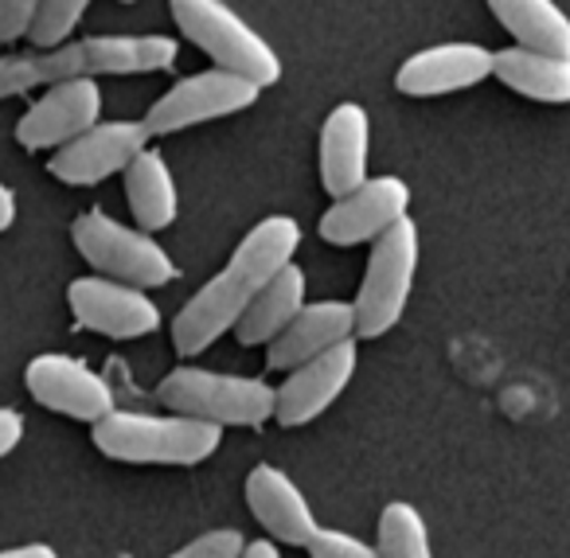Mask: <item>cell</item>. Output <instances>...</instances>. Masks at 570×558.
Listing matches in <instances>:
<instances>
[{"label":"cell","mask_w":570,"mask_h":558,"mask_svg":"<svg viewBox=\"0 0 570 558\" xmlns=\"http://www.w3.org/2000/svg\"><path fill=\"white\" fill-rule=\"evenodd\" d=\"M297 246H302V223L294 215H266L246 231V238L235 246L227 266L204 282L188 297V305L176 313L173 321V344L184 355H199L223 336L235 332L250 301L274 274H282L294 262Z\"/></svg>","instance_id":"cell-1"},{"label":"cell","mask_w":570,"mask_h":558,"mask_svg":"<svg viewBox=\"0 0 570 558\" xmlns=\"http://www.w3.org/2000/svg\"><path fill=\"white\" fill-rule=\"evenodd\" d=\"M180 43L168 36H90V40L56 43V48L0 56V98L28 95L36 87H56L79 75H153L168 71Z\"/></svg>","instance_id":"cell-2"},{"label":"cell","mask_w":570,"mask_h":558,"mask_svg":"<svg viewBox=\"0 0 570 558\" xmlns=\"http://www.w3.org/2000/svg\"><path fill=\"white\" fill-rule=\"evenodd\" d=\"M95 446L126 464H199L223 446V425L191 414L110 410L95 422Z\"/></svg>","instance_id":"cell-3"},{"label":"cell","mask_w":570,"mask_h":558,"mask_svg":"<svg viewBox=\"0 0 570 558\" xmlns=\"http://www.w3.org/2000/svg\"><path fill=\"white\" fill-rule=\"evenodd\" d=\"M157 399L176 414L204 418L215 425H266L277 410V391L254 375L207 368H176L160 379Z\"/></svg>","instance_id":"cell-4"},{"label":"cell","mask_w":570,"mask_h":558,"mask_svg":"<svg viewBox=\"0 0 570 558\" xmlns=\"http://www.w3.org/2000/svg\"><path fill=\"white\" fill-rule=\"evenodd\" d=\"M168 9H173L184 40H191L204 56H212L215 67L246 75L262 90L282 79V56L230 4H223V0H168Z\"/></svg>","instance_id":"cell-5"},{"label":"cell","mask_w":570,"mask_h":558,"mask_svg":"<svg viewBox=\"0 0 570 558\" xmlns=\"http://www.w3.org/2000/svg\"><path fill=\"white\" fill-rule=\"evenodd\" d=\"M414 277H419V223L411 215L387 227L372 243L364 282L356 293V336H387L406 313Z\"/></svg>","instance_id":"cell-6"},{"label":"cell","mask_w":570,"mask_h":558,"mask_svg":"<svg viewBox=\"0 0 570 558\" xmlns=\"http://www.w3.org/2000/svg\"><path fill=\"white\" fill-rule=\"evenodd\" d=\"M75 251L106 277H121L141 290H160L176 277V262L157 235L145 227H126L102 207H90L71 223Z\"/></svg>","instance_id":"cell-7"},{"label":"cell","mask_w":570,"mask_h":558,"mask_svg":"<svg viewBox=\"0 0 570 558\" xmlns=\"http://www.w3.org/2000/svg\"><path fill=\"white\" fill-rule=\"evenodd\" d=\"M262 87L254 79L227 67H212V71H196L188 79L173 82L157 102L149 106L145 121H149L153 137L160 134H184L204 121H219L230 114H243L258 102Z\"/></svg>","instance_id":"cell-8"},{"label":"cell","mask_w":570,"mask_h":558,"mask_svg":"<svg viewBox=\"0 0 570 558\" xmlns=\"http://www.w3.org/2000/svg\"><path fill=\"white\" fill-rule=\"evenodd\" d=\"M149 141H153V129L145 118L98 121L87 134L67 141L63 149H56V157L48 160V173L56 180L71 184V188H90V184H102L110 176L126 173L129 160L141 149H149Z\"/></svg>","instance_id":"cell-9"},{"label":"cell","mask_w":570,"mask_h":558,"mask_svg":"<svg viewBox=\"0 0 570 558\" xmlns=\"http://www.w3.org/2000/svg\"><path fill=\"white\" fill-rule=\"evenodd\" d=\"M75 321L90 332H102L110 340H141L160 329V309L141 285H129L121 277L90 274L75 277L67 290Z\"/></svg>","instance_id":"cell-10"},{"label":"cell","mask_w":570,"mask_h":558,"mask_svg":"<svg viewBox=\"0 0 570 558\" xmlns=\"http://www.w3.org/2000/svg\"><path fill=\"white\" fill-rule=\"evenodd\" d=\"M24 383H28V394H32L40 407L75 418V422L95 425V422H102L110 410H118L110 383H106L90 363L75 360V355H63V352L36 355L24 368Z\"/></svg>","instance_id":"cell-11"},{"label":"cell","mask_w":570,"mask_h":558,"mask_svg":"<svg viewBox=\"0 0 570 558\" xmlns=\"http://www.w3.org/2000/svg\"><path fill=\"white\" fill-rule=\"evenodd\" d=\"M411 215V184L403 176H367L321 215V238L333 246L375 243L387 227Z\"/></svg>","instance_id":"cell-12"},{"label":"cell","mask_w":570,"mask_h":558,"mask_svg":"<svg viewBox=\"0 0 570 558\" xmlns=\"http://www.w3.org/2000/svg\"><path fill=\"white\" fill-rule=\"evenodd\" d=\"M102 121V87L95 75H79V79H63L48 87L40 102L28 106V114L17 121V141L28 153L40 149H63L79 134Z\"/></svg>","instance_id":"cell-13"},{"label":"cell","mask_w":570,"mask_h":558,"mask_svg":"<svg viewBox=\"0 0 570 558\" xmlns=\"http://www.w3.org/2000/svg\"><path fill=\"white\" fill-rule=\"evenodd\" d=\"M356 360H360L356 336H348L328 347V352L297 363V368L285 375V383L277 386L274 418L282 425H305V422H313V418H321L344 391H348L352 375H356Z\"/></svg>","instance_id":"cell-14"},{"label":"cell","mask_w":570,"mask_h":558,"mask_svg":"<svg viewBox=\"0 0 570 558\" xmlns=\"http://www.w3.org/2000/svg\"><path fill=\"white\" fill-rule=\"evenodd\" d=\"M492 63H497V51H489L484 43H434V48H422L411 59H403V67L395 71V87L406 98L458 95V90L481 87L484 79H492Z\"/></svg>","instance_id":"cell-15"},{"label":"cell","mask_w":570,"mask_h":558,"mask_svg":"<svg viewBox=\"0 0 570 558\" xmlns=\"http://www.w3.org/2000/svg\"><path fill=\"white\" fill-rule=\"evenodd\" d=\"M246 503H250L254 519L266 527L269 539L285 542V547H309L321 527L305 492L277 464H254L246 472Z\"/></svg>","instance_id":"cell-16"},{"label":"cell","mask_w":570,"mask_h":558,"mask_svg":"<svg viewBox=\"0 0 570 558\" xmlns=\"http://www.w3.org/2000/svg\"><path fill=\"white\" fill-rule=\"evenodd\" d=\"M372 160V114L360 102H341L321 126V184L328 196H348L367 180Z\"/></svg>","instance_id":"cell-17"},{"label":"cell","mask_w":570,"mask_h":558,"mask_svg":"<svg viewBox=\"0 0 570 558\" xmlns=\"http://www.w3.org/2000/svg\"><path fill=\"white\" fill-rule=\"evenodd\" d=\"M348 336H356V301H309L266 344V363L269 371H294L297 363L328 352V347Z\"/></svg>","instance_id":"cell-18"},{"label":"cell","mask_w":570,"mask_h":558,"mask_svg":"<svg viewBox=\"0 0 570 558\" xmlns=\"http://www.w3.org/2000/svg\"><path fill=\"white\" fill-rule=\"evenodd\" d=\"M492 79H500L512 95L531 98V102H543V106L570 102V56H554V51L512 43V48L497 51Z\"/></svg>","instance_id":"cell-19"},{"label":"cell","mask_w":570,"mask_h":558,"mask_svg":"<svg viewBox=\"0 0 570 558\" xmlns=\"http://www.w3.org/2000/svg\"><path fill=\"white\" fill-rule=\"evenodd\" d=\"M305 305H309V277H305V270L297 266V262H289L282 274H274L262 285L258 297H254L250 309L243 313V321L235 324L238 344L243 347L269 344Z\"/></svg>","instance_id":"cell-20"},{"label":"cell","mask_w":570,"mask_h":558,"mask_svg":"<svg viewBox=\"0 0 570 558\" xmlns=\"http://www.w3.org/2000/svg\"><path fill=\"white\" fill-rule=\"evenodd\" d=\"M126 199L134 212L137 227L145 231H165L180 215V192H176V176L168 168L165 153L160 149H141L126 168Z\"/></svg>","instance_id":"cell-21"},{"label":"cell","mask_w":570,"mask_h":558,"mask_svg":"<svg viewBox=\"0 0 570 558\" xmlns=\"http://www.w3.org/2000/svg\"><path fill=\"white\" fill-rule=\"evenodd\" d=\"M484 4L515 43L570 56V17L554 0H484Z\"/></svg>","instance_id":"cell-22"},{"label":"cell","mask_w":570,"mask_h":558,"mask_svg":"<svg viewBox=\"0 0 570 558\" xmlns=\"http://www.w3.org/2000/svg\"><path fill=\"white\" fill-rule=\"evenodd\" d=\"M380 555L383 558H434L430 550V531L419 508L406 500H395L383 508L380 516Z\"/></svg>","instance_id":"cell-23"},{"label":"cell","mask_w":570,"mask_h":558,"mask_svg":"<svg viewBox=\"0 0 570 558\" xmlns=\"http://www.w3.org/2000/svg\"><path fill=\"white\" fill-rule=\"evenodd\" d=\"M90 4H95V0H43V9H40V17H36L32 36H28V40H32L36 48H56V43H67L75 28L82 25V17H87Z\"/></svg>","instance_id":"cell-24"},{"label":"cell","mask_w":570,"mask_h":558,"mask_svg":"<svg viewBox=\"0 0 570 558\" xmlns=\"http://www.w3.org/2000/svg\"><path fill=\"white\" fill-rule=\"evenodd\" d=\"M309 558H383L380 547L356 539L348 531H336V527H317L309 542Z\"/></svg>","instance_id":"cell-25"},{"label":"cell","mask_w":570,"mask_h":558,"mask_svg":"<svg viewBox=\"0 0 570 558\" xmlns=\"http://www.w3.org/2000/svg\"><path fill=\"white\" fill-rule=\"evenodd\" d=\"M243 547H246L243 531H235V527H215V531L199 535V539H191L188 547H180L168 558H238Z\"/></svg>","instance_id":"cell-26"},{"label":"cell","mask_w":570,"mask_h":558,"mask_svg":"<svg viewBox=\"0 0 570 558\" xmlns=\"http://www.w3.org/2000/svg\"><path fill=\"white\" fill-rule=\"evenodd\" d=\"M43 0H0V43H17L32 36Z\"/></svg>","instance_id":"cell-27"},{"label":"cell","mask_w":570,"mask_h":558,"mask_svg":"<svg viewBox=\"0 0 570 558\" xmlns=\"http://www.w3.org/2000/svg\"><path fill=\"white\" fill-rule=\"evenodd\" d=\"M20 441H24V418L12 407H0V461H4Z\"/></svg>","instance_id":"cell-28"},{"label":"cell","mask_w":570,"mask_h":558,"mask_svg":"<svg viewBox=\"0 0 570 558\" xmlns=\"http://www.w3.org/2000/svg\"><path fill=\"white\" fill-rule=\"evenodd\" d=\"M12 223H17V192L0 180V235H4Z\"/></svg>","instance_id":"cell-29"},{"label":"cell","mask_w":570,"mask_h":558,"mask_svg":"<svg viewBox=\"0 0 570 558\" xmlns=\"http://www.w3.org/2000/svg\"><path fill=\"white\" fill-rule=\"evenodd\" d=\"M0 558H59V555H56V547H48V542H24V547L0 550Z\"/></svg>","instance_id":"cell-30"},{"label":"cell","mask_w":570,"mask_h":558,"mask_svg":"<svg viewBox=\"0 0 570 558\" xmlns=\"http://www.w3.org/2000/svg\"><path fill=\"white\" fill-rule=\"evenodd\" d=\"M238 558H282V555H277V542L258 539V542H246L243 555H238Z\"/></svg>","instance_id":"cell-31"},{"label":"cell","mask_w":570,"mask_h":558,"mask_svg":"<svg viewBox=\"0 0 570 558\" xmlns=\"http://www.w3.org/2000/svg\"><path fill=\"white\" fill-rule=\"evenodd\" d=\"M118 4H137V0H118Z\"/></svg>","instance_id":"cell-32"}]
</instances>
